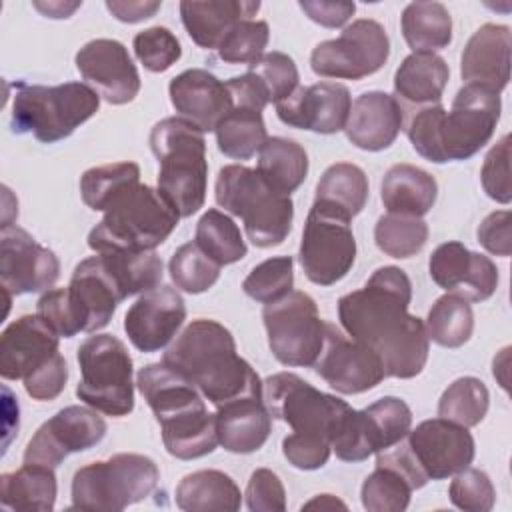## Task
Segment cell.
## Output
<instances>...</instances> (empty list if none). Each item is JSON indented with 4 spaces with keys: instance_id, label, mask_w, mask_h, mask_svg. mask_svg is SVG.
I'll use <instances>...</instances> for the list:
<instances>
[{
    "instance_id": "6da1fadb",
    "label": "cell",
    "mask_w": 512,
    "mask_h": 512,
    "mask_svg": "<svg viewBox=\"0 0 512 512\" xmlns=\"http://www.w3.org/2000/svg\"><path fill=\"white\" fill-rule=\"evenodd\" d=\"M410 300L412 282L398 266L374 270L360 290L338 300L344 332L380 358L386 378H414L428 360L426 326L408 314Z\"/></svg>"
},
{
    "instance_id": "7a4b0ae2",
    "label": "cell",
    "mask_w": 512,
    "mask_h": 512,
    "mask_svg": "<svg viewBox=\"0 0 512 512\" xmlns=\"http://www.w3.org/2000/svg\"><path fill=\"white\" fill-rule=\"evenodd\" d=\"M162 362L216 408L238 398H264L260 376L238 356L232 332L216 320H192L166 348Z\"/></svg>"
},
{
    "instance_id": "3957f363",
    "label": "cell",
    "mask_w": 512,
    "mask_h": 512,
    "mask_svg": "<svg viewBox=\"0 0 512 512\" xmlns=\"http://www.w3.org/2000/svg\"><path fill=\"white\" fill-rule=\"evenodd\" d=\"M500 94L484 86L464 84L450 112L442 102L416 108L404 116V132L412 148L434 164L468 160L484 148L500 120Z\"/></svg>"
},
{
    "instance_id": "277c9868",
    "label": "cell",
    "mask_w": 512,
    "mask_h": 512,
    "mask_svg": "<svg viewBox=\"0 0 512 512\" xmlns=\"http://www.w3.org/2000/svg\"><path fill=\"white\" fill-rule=\"evenodd\" d=\"M148 142L158 160L160 194L180 218H190L204 206L208 188L204 132L180 116H170L152 126Z\"/></svg>"
},
{
    "instance_id": "5b68a950",
    "label": "cell",
    "mask_w": 512,
    "mask_h": 512,
    "mask_svg": "<svg viewBox=\"0 0 512 512\" xmlns=\"http://www.w3.org/2000/svg\"><path fill=\"white\" fill-rule=\"evenodd\" d=\"M178 220L180 214L160 190L138 180L106 204L102 220L88 234V246L94 252L154 250L174 232Z\"/></svg>"
},
{
    "instance_id": "8992f818",
    "label": "cell",
    "mask_w": 512,
    "mask_h": 512,
    "mask_svg": "<svg viewBox=\"0 0 512 512\" xmlns=\"http://www.w3.org/2000/svg\"><path fill=\"white\" fill-rule=\"evenodd\" d=\"M214 198L224 212L242 220L246 236L256 248L278 246L292 230V198L276 192L256 168L242 164L220 168Z\"/></svg>"
},
{
    "instance_id": "52a82bcc",
    "label": "cell",
    "mask_w": 512,
    "mask_h": 512,
    "mask_svg": "<svg viewBox=\"0 0 512 512\" xmlns=\"http://www.w3.org/2000/svg\"><path fill=\"white\" fill-rule=\"evenodd\" d=\"M98 108L100 96L84 82L58 86L20 82L12 98L10 124L16 134H32L38 142L54 144L68 138Z\"/></svg>"
},
{
    "instance_id": "ba28073f",
    "label": "cell",
    "mask_w": 512,
    "mask_h": 512,
    "mask_svg": "<svg viewBox=\"0 0 512 512\" xmlns=\"http://www.w3.org/2000/svg\"><path fill=\"white\" fill-rule=\"evenodd\" d=\"M160 480L158 466L144 454L122 452L76 470L72 478V508L124 510L148 498Z\"/></svg>"
},
{
    "instance_id": "9c48e42d",
    "label": "cell",
    "mask_w": 512,
    "mask_h": 512,
    "mask_svg": "<svg viewBox=\"0 0 512 512\" xmlns=\"http://www.w3.org/2000/svg\"><path fill=\"white\" fill-rule=\"evenodd\" d=\"M80 382L76 396L90 408L122 418L134 410L132 358L122 340L112 334L88 336L76 352Z\"/></svg>"
},
{
    "instance_id": "30bf717a",
    "label": "cell",
    "mask_w": 512,
    "mask_h": 512,
    "mask_svg": "<svg viewBox=\"0 0 512 512\" xmlns=\"http://www.w3.org/2000/svg\"><path fill=\"white\" fill-rule=\"evenodd\" d=\"M264 404L272 418L286 422L292 432L334 442L352 406L338 396L320 392L292 372H278L264 382Z\"/></svg>"
},
{
    "instance_id": "8fae6325",
    "label": "cell",
    "mask_w": 512,
    "mask_h": 512,
    "mask_svg": "<svg viewBox=\"0 0 512 512\" xmlns=\"http://www.w3.org/2000/svg\"><path fill=\"white\" fill-rule=\"evenodd\" d=\"M272 356L284 366H314L322 352L326 322L318 314L314 298L292 290L262 310Z\"/></svg>"
},
{
    "instance_id": "7c38bea8",
    "label": "cell",
    "mask_w": 512,
    "mask_h": 512,
    "mask_svg": "<svg viewBox=\"0 0 512 512\" xmlns=\"http://www.w3.org/2000/svg\"><path fill=\"white\" fill-rule=\"evenodd\" d=\"M350 218L312 204L302 230L298 260L312 284L340 282L356 260V240Z\"/></svg>"
},
{
    "instance_id": "4fadbf2b",
    "label": "cell",
    "mask_w": 512,
    "mask_h": 512,
    "mask_svg": "<svg viewBox=\"0 0 512 512\" xmlns=\"http://www.w3.org/2000/svg\"><path fill=\"white\" fill-rule=\"evenodd\" d=\"M390 56V38L372 18H358L338 38L320 42L310 54V68L322 78L360 80L376 74Z\"/></svg>"
},
{
    "instance_id": "5bb4252c",
    "label": "cell",
    "mask_w": 512,
    "mask_h": 512,
    "mask_svg": "<svg viewBox=\"0 0 512 512\" xmlns=\"http://www.w3.org/2000/svg\"><path fill=\"white\" fill-rule=\"evenodd\" d=\"M412 428L410 406L396 396H384L364 410H352L332 452L344 462H362L398 444Z\"/></svg>"
},
{
    "instance_id": "9a60e30c",
    "label": "cell",
    "mask_w": 512,
    "mask_h": 512,
    "mask_svg": "<svg viewBox=\"0 0 512 512\" xmlns=\"http://www.w3.org/2000/svg\"><path fill=\"white\" fill-rule=\"evenodd\" d=\"M106 422L90 406H66L46 420L24 450L26 464L56 468L68 454L94 448L106 436Z\"/></svg>"
},
{
    "instance_id": "2e32d148",
    "label": "cell",
    "mask_w": 512,
    "mask_h": 512,
    "mask_svg": "<svg viewBox=\"0 0 512 512\" xmlns=\"http://www.w3.org/2000/svg\"><path fill=\"white\" fill-rule=\"evenodd\" d=\"M314 370L340 394H362L386 378L380 358L330 322H326L324 344Z\"/></svg>"
},
{
    "instance_id": "e0dca14e",
    "label": "cell",
    "mask_w": 512,
    "mask_h": 512,
    "mask_svg": "<svg viewBox=\"0 0 512 512\" xmlns=\"http://www.w3.org/2000/svg\"><path fill=\"white\" fill-rule=\"evenodd\" d=\"M404 440L428 480H444L462 472L476 454L468 428L440 416L410 428Z\"/></svg>"
},
{
    "instance_id": "ac0fdd59",
    "label": "cell",
    "mask_w": 512,
    "mask_h": 512,
    "mask_svg": "<svg viewBox=\"0 0 512 512\" xmlns=\"http://www.w3.org/2000/svg\"><path fill=\"white\" fill-rule=\"evenodd\" d=\"M60 276L56 254L26 230L6 226L0 232V284L12 296L48 290Z\"/></svg>"
},
{
    "instance_id": "d6986e66",
    "label": "cell",
    "mask_w": 512,
    "mask_h": 512,
    "mask_svg": "<svg viewBox=\"0 0 512 512\" xmlns=\"http://www.w3.org/2000/svg\"><path fill=\"white\" fill-rule=\"evenodd\" d=\"M74 62L86 84L108 104H128L140 92L138 68L118 40H90L76 52Z\"/></svg>"
},
{
    "instance_id": "ffe728a7",
    "label": "cell",
    "mask_w": 512,
    "mask_h": 512,
    "mask_svg": "<svg viewBox=\"0 0 512 512\" xmlns=\"http://www.w3.org/2000/svg\"><path fill=\"white\" fill-rule=\"evenodd\" d=\"M428 272L436 286L468 302H484L498 288L496 264L456 240L436 246L428 260Z\"/></svg>"
},
{
    "instance_id": "44dd1931",
    "label": "cell",
    "mask_w": 512,
    "mask_h": 512,
    "mask_svg": "<svg viewBox=\"0 0 512 512\" xmlns=\"http://www.w3.org/2000/svg\"><path fill=\"white\" fill-rule=\"evenodd\" d=\"M352 108L350 90L340 82H316L298 86L288 98L276 104V116L282 124L312 130L318 134H336L344 130Z\"/></svg>"
},
{
    "instance_id": "7402d4cb",
    "label": "cell",
    "mask_w": 512,
    "mask_h": 512,
    "mask_svg": "<svg viewBox=\"0 0 512 512\" xmlns=\"http://www.w3.org/2000/svg\"><path fill=\"white\" fill-rule=\"evenodd\" d=\"M186 318V306L178 290L156 286L128 308L124 330L132 346L144 354L158 352L178 334Z\"/></svg>"
},
{
    "instance_id": "603a6c76",
    "label": "cell",
    "mask_w": 512,
    "mask_h": 512,
    "mask_svg": "<svg viewBox=\"0 0 512 512\" xmlns=\"http://www.w3.org/2000/svg\"><path fill=\"white\" fill-rule=\"evenodd\" d=\"M58 334L38 316L26 314L0 336V376L24 380L58 354Z\"/></svg>"
},
{
    "instance_id": "cb8c5ba5",
    "label": "cell",
    "mask_w": 512,
    "mask_h": 512,
    "mask_svg": "<svg viewBox=\"0 0 512 512\" xmlns=\"http://www.w3.org/2000/svg\"><path fill=\"white\" fill-rule=\"evenodd\" d=\"M168 94L178 116L192 122L204 134L214 132L234 106L226 82L202 68H190L174 76Z\"/></svg>"
},
{
    "instance_id": "d4e9b609",
    "label": "cell",
    "mask_w": 512,
    "mask_h": 512,
    "mask_svg": "<svg viewBox=\"0 0 512 512\" xmlns=\"http://www.w3.org/2000/svg\"><path fill=\"white\" fill-rule=\"evenodd\" d=\"M66 288L82 332L102 330L112 320L116 306L126 300L98 254L74 268Z\"/></svg>"
},
{
    "instance_id": "484cf974",
    "label": "cell",
    "mask_w": 512,
    "mask_h": 512,
    "mask_svg": "<svg viewBox=\"0 0 512 512\" xmlns=\"http://www.w3.org/2000/svg\"><path fill=\"white\" fill-rule=\"evenodd\" d=\"M512 32L506 24H482L466 42L460 56L464 84L502 92L510 80Z\"/></svg>"
},
{
    "instance_id": "4316f807",
    "label": "cell",
    "mask_w": 512,
    "mask_h": 512,
    "mask_svg": "<svg viewBox=\"0 0 512 512\" xmlns=\"http://www.w3.org/2000/svg\"><path fill=\"white\" fill-rule=\"evenodd\" d=\"M402 126L404 110L400 102L392 94L370 90L352 102L344 132L356 148L380 152L394 144Z\"/></svg>"
},
{
    "instance_id": "83f0119b",
    "label": "cell",
    "mask_w": 512,
    "mask_h": 512,
    "mask_svg": "<svg viewBox=\"0 0 512 512\" xmlns=\"http://www.w3.org/2000/svg\"><path fill=\"white\" fill-rule=\"evenodd\" d=\"M272 432V414L264 398H238L216 408L218 444L232 454L260 450Z\"/></svg>"
},
{
    "instance_id": "f1b7e54d",
    "label": "cell",
    "mask_w": 512,
    "mask_h": 512,
    "mask_svg": "<svg viewBox=\"0 0 512 512\" xmlns=\"http://www.w3.org/2000/svg\"><path fill=\"white\" fill-rule=\"evenodd\" d=\"M260 10L256 0H184L180 18L188 36L204 50H216L222 38L242 20H252Z\"/></svg>"
},
{
    "instance_id": "f546056e",
    "label": "cell",
    "mask_w": 512,
    "mask_h": 512,
    "mask_svg": "<svg viewBox=\"0 0 512 512\" xmlns=\"http://www.w3.org/2000/svg\"><path fill=\"white\" fill-rule=\"evenodd\" d=\"M450 78V68L436 52L408 54L394 74V98L406 108H424L440 104Z\"/></svg>"
},
{
    "instance_id": "4dcf8cb0",
    "label": "cell",
    "mask_w": 512,
    "mask_h": 512,
    "mask_svg": "<svg viewBox=\"0 0 512 512\" xmlns=\"http://www.w3.org/2000/svg\"><path fill=\"white\" fill-rule=\"evenodd\" d=\"M438 184L434 176L412 164H394L380 184V198L390 214L422 218L436 202Z\"/></svg>"
},
{
    "instance_id": "1f68e13d",
    "label": "cell",
    "mask_w": 512,
    "mask_h": 512,
    "mask_svg": "<svg viewBox=\"0 0 512 512\" xmlns=\"http://www.w3.org/2000/svg\"><path fill=\"white\" fill-rule=\"evenodd\" d=\"M160 430L166 452L178 460H196L208 456L218 446L216 414H210L206 406L160 422Z\"/></svg>"
},
{
    "instance_id": "d6a6232c",
    "label": "cell",
    "mask_w": 512,
    "mask_h": 512,
    "mask_svg": "<svg viewBox=\"0 0 512 512\" xmlns=\"http://www.w3.org/2000/svg\"><path fill=\"white\" fill-rule=\"evenodd\" d=\"M174 500L186 512H236L242 504V494L228 474L220 470H196L178 482Z\"/></svg>"
},
{
    "instance_id": "836d02e7",
    "label": "cell",
    "mask_w": 512,
    "mask_h": 512,
    "mask_svg": "<svg viewBox=\"0 0 512 512\" xmlns=\"http://www.w3.org/2000/svg\"><path fill=\"white\" fill-rule=\"evenodd\" d=\"M56 492V474L50 466L24 462L22 468L0 478V500L10 510H52Z\"/></svg>"
},
{
    "instance_id": "e575fe53",
    "label": "cell",
    "mask_w": 512,
    "mask_h": 512,
    "mask_svg": "<svg viewBox=\"0 0 512 512\" xmlns=\"http://www.w3.org/2000/svg\"><path fill=\"white\" fill-rule=\"evenodd\" d=\"M368 200V176L350 162H336L324 170L316 184L314 204L334 210L346 218L360 214Z\"/></svg>"
},
{
    "instance_id": "d590c367",
    "label": "cell",
    "mask_w": 512,
    "mask_h": 512,
    "mask_svg": "<svg viewBox=\"0 0 512 512\" xmlns=\"http://www.w3.org/2000/svg\"><path fill=\"white\" fill-rule=\"evenodd\" d=\"M256 170L276 192L290 196L306 180L308 154L298 142L272 136L258 150Z\"/></svg>"
},
{
    "instance_id": "8d00e7d4",
    "label": "cell",
    "mask_w": 512,
    "mask_h": 512,
    "mask_svg": "<svg viewBox=\"0 0 512 512\" xmlns=\"http://www.w3.org/2000/svg\"><path fill=\"white\" fill-rule=\"evenodd\" d=\"M400 28L412 52H436L452 42V16L440 2H410L402 10Z\"/></svg>"
},
{
    "instance_id": "74e56055",
    "label": "cell",
    "mask_w": 512,
    "mask_h": 512,
    "mask_svg": "<svg viewBox=\"0 0 512 512\" xmlns=\"http://www.w3.org/2000/svg\"><path fill=\"white\" fill-rule=\"evenodd\" d=\"M124 298L144 294L156 288L162 280L164 264L154 250L130 252V250H108L96 252Z\"/></svg>"
},
{
    "instance_id": "f35d334b",
    "label": "cell",
    "mask_w": 512,
    "mask_h": 512,
    "mask_svg": "<svg viewBox=\"0 0 512 512\" xmlns=\"http://www.w3.org/2000/svg\"><path fill=\"white\" fill-rule=\"evenodd\" d=\"M214 134L218 150L234 160L252 158L268 140L262 112L248 106H232Z\"/></svg>"
},
{
    "instance_id": "ab89813d",
    "label": "cell",
    "mask_w": 512,
    "mask_h": 512,
    "mask_svg": "<svg viewBox=\"0 0 512 512\" xmlns=\"http://www.w3.org/2000/svg\"><path fill=\"white\" fill-rule=\"evenodd\" d=\"M424 326L428 340L444 348H460L470 340L474 330L472 306L462 296L446 292L428 310Z\"/></svg>"
},
{
    "instance_id": "60d3db41",
    "label": "cell",
    "mask_w": 512,
    "mask_h": 512,
    "mask_svg": "<svg viewBox=\"0 0 512 512\" xmlns=\"http://www.w3.org/2000/svg\"><path fill=\"white\" fill-rule=\"evenodd\" d=\"M194 242L220 266L234 264L248 252L238 224L218 208H208L200 216Z\"/></svg>"
},
{
    "instance_id": "b9f144b4",
    "label": "cell",
    "mask_w": 512,
    "mask_h": 512,
    "mask_svg": "<svg viewBox=\"0 0 512 512\" xmlns=\"http://www.w3.org/2000/svg\"><path fill=\"white\" fill-rule=\"evenodd\" d=\"M490 404V394L486 384L476 376L456 378L438 400V416L460 426H478Z\"/></svg>"
},
{
    "instance_id": "7bdbcfd3",
    "label": "cell",
    "mask_w": 512,
    "mask_h": 512,
    "mask_svg": "<svg viewBox=\"0 0 512 512\" xmlns=\"http://www.w3.org/2000/svg\"><path fill=\"white\" fill-rule=\"evenodd\" d=\"M428 240V224L418 216L384 214L374 226L376 246L392 258L416 256Z\"/></svg>"
},
{
    "instance_id": "ee69618b",
    "label": "cell",
    "mask_w": 512,
    "mask_h": 512,
    "mask_svg": "<svg viewBox=\"0 0 512 512\" xmlns=\"http://www.w3.org/2000/svg\"><path fill=\"white\" fill-rule=\"evenodd\" d=\"M220 264L200 250L196 242L182 244L168 262V272L174 286L188 294L210 290L220 278Z\"/></svg>"
},
{
    "instance_id": "f6af8a7d",
    "label": "cell",
    "mask_w": 512,
    "mask_h": 512,
    "mask_svg": "<svg viewBox=\"0 0 512 512\" xmlns=\"http://www.w3.org/2000/svg\"><path fill=\"white\" fill-rule=\"evenodd\" d=\"M140 180L136 162H112L86 170L80 178V194L88 208L104 212L106 204L128 184Z\"/></svg>"
},
{
    "instance_id": "bcb514c9",
    "label": "cell",
    "mask_w": 512,
    "mask_h": 512,
    "mask_svg": "<svg viewBox=\"0 0 512 512\" xmlns=\"http://www.w3.org/2000/svg\"><path fill=\"white\" fill-rule=\"evenodd\" d=\"M414 488L394 468L376 464L360 488L362 506L370 512H402L410 504Z\"/></svg>"
},
{
    "instance_id": "7dc6e473",
    "label": "cell",
    "mask_w": 512,
    "mask_h": 512,
    "mask_svg": "<svg viewBox=\"0 0 512 512\" xmlns=\"http://www.w3.org/2000/svg\"><path fill=\"white\" fill-rule=\"evenodd\" d=\"M294 260L292 256H272L250 270L242 282L246 296L260 304H270L292 292Z\"/></svg>"
},
{
    "instance_id": "c3c4849f",
    "label": "cell",
    "mask_w": 512,
    "mask_h": 512,
    "mask_svg": "<svg viewBox=\"0 0 512 512\" xmlns=\"http://www.w3.org/2000/svg\"><path fill=\"white\" fill-rule=\"evenodd\" d=\"M270 38V28L264 20L238 22L218 44V58L228 64H254L262 54Z\"/></svg>"
},
{
    "instance_id": "681fc988",
    "label": "cell",
    "mask_w": 512,
    "mask_h": 512,
    "mask_svg": "<svg viewBox=\"0 0 512 512\" xmlns=\"http://www.w3.org/2000/svg\"><path fill=\"white\" fill-rule=\"evenodd\" d=\"M132 48L140 64L150 72H166L182 56V46L174 32L164 26H152L138 32L132 40Z\"/></svg>"
},
{
    "instance_id": "f907efd6",
    "label": "cell",
    "mask_w": 512,
    "mask_h": 512,
    "mask_svg": "<svg viewBox=\"0 0 512 512\" xmlns=\"http://www.w3.org/2000/svg\"><path fill=\"white\" fill-rule=\"evenodd\" d=\"M248 72H252L262 82L270 102L274 104L288 98L298 88L300 80L294 60L288 54L276 50L264 52L254 64L248 66Z\"/></svg>"
},
{
    "instance_id": "816d5d0a",
    "label": "cell",
    "mask_w": 512,
    "mask_h": 512,
    "mask_svg": "<svg viewBox=\"0 0 512 512\" xmlns=\"http://www.w3.org/2000/svg\"><path fill=\"white\" fill-rule=\"evenodd\" d=\"M450 502L466 512H488L496 502V490L490 476L480 468H464L454 474L448 488Z\"/></svg>"
},
{
    "instance_id": "f5cc1de1",
    "label": "cell",
    "mask_w": 512,
    "mask_h": 512,
    "mask_svg": "<svg viewBox=\"0 0 512 512\" xmlns=\"http://www.w3.org/2000/svg\"><path fill=\"white\" fill-rule=\"evenodd\" d=\"M480 182L492 200L498 204H510V134H504L486 154L480 170Z\"/></svg>"
},
{
    "instance_id": "db71d44e",
    "label": "cell",
    "mask_w": 512,
    "mask_h": 512,
    "mask_svg": "<svg viewBox=\"0 0 512 512\" xmlns=\"http://www.w3.org/2000/svg\"><path fill=\"white\" fill-rule=\"evenodd\" d=\"M36 314L60 336L72 338L82 332L76 310L70 302L68 288H52L46 290L36 302Z\"/></svg>"
},
{
    "instance_id": "11a10c76",
    "label": "cell",
    "mask_w": 512,
    "mask_h": 512,
    "mask_svg": "<svg viewBox=\"0 0 512 512\" xmlns=\"http://www.w3.org/2000/svg\"><path fill=\"white\" fill-rule=\"evenodd\" d=\"M246 506L252 512H284L286 510V490L276 472L268 468H258L250 474L246 486Z\"/></svg>"
},
{
    "instance_id": "9f6ffc18",
    "label": "cell",
    "mask_w": 512,
    "mask_h": 512,
    "mask_svg": "<svg viewBox=\"0 0 512 512\" xmlns=\"http://www.w3.org/2000/svg\"><path fill=\"white\" fill-rule=\"evenodd\" d=\"M332 446L330 442L292 432L282 440V454L284 458L298 470H318L330 458Z\"/></svg>"
},
{
    "instance_id": "6f0895ef",
    "label": "cell",
    "mask_w": 512,
    "mask_h": 512,
    "mask_svg": "<svg viewBox=\"0 0 512 512\" xmlns=\"http://www.w3.org/2000/svg\"><path fill=\"white\" fill-rule=\"evenodd\" d=\"M68 380V364L64 356L58 352L52 360H48L34 374L24 378V390L38 402H50L62 394Z\"/></svg>"
},
{
    "instance_id": "680465c9",
    "label": "cell",
    "mask_w": 512,
    "mask_h": 512,
    "mask_svg": "<svg viewBox=\"0 0 512 512\" xmlns=\"http://www.w3.org/2000/svg\"><path fill=\"white\" fill-rule=\"evenodd\" d=\"M478 242L494 256L508 258L512 252V212H490L478 226Z\"/></svg>"
},
{
    "instance_id": "91938a15",
    "label": "cell",
    "mask_w": 512,
    "mask_h": 512,
    "mask_svg": "<svg viewBox=\"0 0 512 512\" xmlns=\"http://www.w3.org/2000/svg\"><path fill=\"white\" fill-rule=\"evenodd\" d=\"M300 10L316 24L324 28L344 26L356 12L354 2H334V0H302Z\"/></svg>"
},
{
    "instance_id": "94428289",
    "label": "cell",
    "mask_w": 512,
    "mask_h": 512,
    "mask_svg": "<svg viewBox=\"0 0 512 512\" xmlns=\"http://www.w3.org/2000/svg\"><path fill=\"white\" fill-rule=\"evenodd\" d=\"M226 88L232 96L234 106H248V108H254V110L262 112L266 108V104H270L266 88L262 86V82L252 72L230 78L226 82Z\"/></svg>"
},
{
    "instance_id": "6125c7cd",
    "label": "cell",
    "mask_w": 512,
    "mask_h": 512,
    "mask_svg": "<svg viewBox=\"0 0 512 512\" xmlns=\"http://www.w3.org/2000/svg\"><path fill=\"white\" fill-rule=\"evenodd\" d=\"M162 2L158 0H108L106 8L110 10V14L120 20V22H128V24H136L142 20L152 18L158 10H160Z\"/></svg>"
},
{
    "instance_id": "be15d7a7",
    "label": "cell",
    "mask_w": 512,
    "mask_h": 512,
    "mask_svg": "<svg viewBox=\"0 0 512 512\" xmlns=\"http://www.w3.org/2000/svg\"><path fill=\"white\" fill-rule=\"evenodd\" d=\"M82 2H34V8L48 18H68Z\"/></svg>"
},
{
    "instance_id": "e7e4bbea",
    "label": "cell",
    "mask_w": 512,
    "mask_h": 512,
    "mask_svg": "<svg viewBox=\"0 0 512 512\" xmlns=\"http://www.w3.org/2000/svg\"><path fill=\"white\" fill-rule=\"evenodd\" d=\"M508 358H510V348L506 346L500 350L498 356H494V362H492V374L504 390H508V364H510Z\"/></svg>"
},
{
    "instance_id": "03108f58",
    "label": "cell",
    "mask_w": 512,
    "mask_h": 512,
    "mask_svg": "<svg viewBox=\"0 0 512 512\" xmlns=\"http://www.w3.org/2000/svg\"><path fill=\"white\" fill-rule=\"evenodd\" d=\"M302 508H306V510H310V508H320V510L342 508V510H346V504L342 500H338L336 496H332V494H318L310 502H306Z\"/></svg>"
}]
</instances>
